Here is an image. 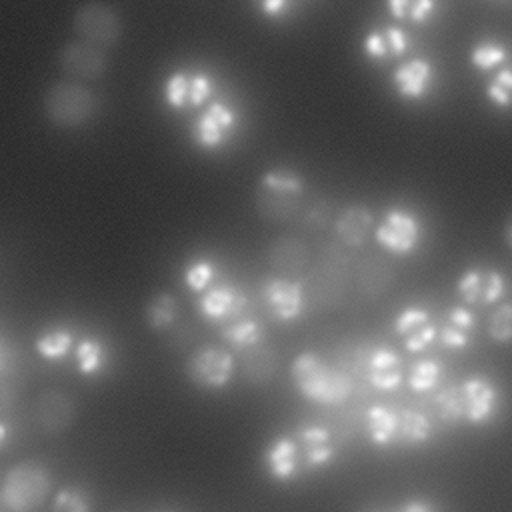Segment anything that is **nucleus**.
<instances>
[{"label":"nucleus","instance_id":"39","mask_svg":"<svg viewBox=\"0 0 512 512\" xmlns=\"http://www.w3.org/2000/svg\"><path fill=\"white\" fill-rule=\"evenodd\" d=\"M212 278H214V266L208 260H198V262L190 264L184 272V280H186L188 288L194 292H202L210 284Z\"/></svg>","mask_w":512,"mask_h":512},{"label":"nucleus","instance_id":"25","mask_svg":"<svg viewBox=\"0 0 512 512\" xmlns=\"http://www.w3.org/2000/svg\"><path fill=\"white\" fill-rule=\"evenodd\" d=\"M476 318L466 306H454L448 312L446 324L440 328V342L448 348H464L474 330Z\"/></svg>","mask_w":512,"mask_h":512},{"label":"nucleus","instance_id":"45","mask_svg":"<svg viewBox=\"0 0 512 512\" xmlns=\"http://www.w3.org/2000/svg\"><path fill=\"white\" fill-rule=\"evenodd\" d=\"M286 8H290V4L284 2V0H266V2H262V10L268 16H280V12L286 10Z\"/></svg>","mask_w":512,"mask_h":512},{"label":"nucleus","instance_id":"32","mask_svg":"<svg viewBox=\"0 0 512 512\" xmlns=\"http://www.w3.org/2000/svg\"><path fill=\"white\" fill-rule=\"evenodd\" d=\"M440 380V364L436 360H418L412 364L408 384L414 392H428Z\"/></svg>","mask_w":512,"mask_h":512},{"label":"nucleus","instance_id":"20","mask_svg":"<svg viewBox=\"0 0 512 512\" xmlns=\"http://www.w3.org/2000/svg\"><path fill=\"white\" fill-rule=\"evenodd\" d=\"M368 382L378 390H394L402 382V360L390 348H380L368 358Z\"/></svg>","mask_w":512,"mask_h":512},{"label":"nucleus","instance_id":"7","mask_svg":"<svg viewBox=\"0 0 512 512\" xmlns=\"http://www.w3.org/2000/svg\"><path fill=\"white\" fill-rule=\"evenodd\" d=\"M456 290H458V296L462 298V302L486 306V304L498 302L504 296L506 280L494 268L476 266V268L466 270L458 278Z\"/></svg>","mask_w":512,"mask_h":512},{"label":"nucleus","instance_id":"41","mask_svg":"<svg viewBox=\"0 0 512 512\" xmlns=\"http://www.w3.org/2000/svg\"><path fill=\"white\" fill-rule=\"evenodd\" d=\"M384 36H386V42H388V50L394 54V56H402L408 48V38L404 34L402 28L398 26H388L384 30Z\"/></svg>","mask_w":512,"mask_h":512},{"label":"nucleus","instance_id":"19","mask_svg":"<svg viewBox=\"0 0 512 512\" xmlns=\"http://www.w3.org/2000/svg\"><path fill=\"white\" fill-rule=\"evenodd\" d=\"M242 374L250 384H266L272 380L278 368V354L272 346L260 342L252 348L242 350Z\"/></svg>","mask_w":512,"mask_h":512},{"label":"nucleus","instance_id":"37","mask_svg":"<svg viewBox=\"0 0 512 512\" xmlns=\"http://www.w3.org/2000/svg\"><path fill=\"white\" fill-rule=\"evenodd\" d=\"M52 512H90V500L82 490L62 488L52 500Z\"/></svg>","mask_w":512,"mask_h":512},{"label":"nucleus","instance_id":"5","mask_svg":"<svg viewBox=\"0 0 512 512\" xmlns=\"http://www.w3.org/2000/svg\"><path fill=\"white\" fill-rule=\"evenodd\" d=\"M74 32L80 36V40L98 46V48H110L118 42L122 34V24L114 8L100 4V2H88L82 4L72 18Z\"/></svg>","mask_w":512,"mask_h":512},{"label":"nucleus","instance_id":"40","mask_svg":"<svg viewBox=\"0 0 512 512\" xmlns=\"http://www.w3.org/2000/svg\"><path fill=\"white\" fill-rule=\"evenodd\" d=\"M212 92V80L204 72H194L190 76V90H188V100L192 106H200L208 100Z\"/></svg>","mask_w":512,"mask_h":512},{"label":"nucleus","instance_id":"26","mask_svg":"<svg viewBox=\"0 0 512 512\" xmlns=\"http://www.w3.org/2000/svg\"><path fill=\"white\" fill-rule=\"evenodd\" d=\"M244 302L246 298L236 290H232L230 286H216L200 298V312L206 318L220 320L234 314Z\"/></svg>","mask_w":512,"mask_h":512},{"label":"nucleus","instance_id":"28","mask_svg":"<svg viewBox=\"0 0 512 512\" xmlns=\"http://www.w3.org/2000/svg\"><path fill=\"white\" fill-rule=\"evenodd\" d=\"M430 432H432V426L424 414L410 408L398 410V442L420 444L428 440Z\"/></svg>","mask_w":512,"mask_h":512},{"label":"nucleus","instance_id":"42","mask_svg":"<svg viewBox=\"0 0 512 512\" xmlns=\"http://www.w3.org/2000/svg\"><path fill=\"white\" fill-rule=\"evenodd\" d=\"M364 52L372 58H382L388 54V42L384 32H370L364 38Z\"/></svg>","mask_w":512,"mask_h":512},{"label":"nucleus","instance_id":"12","mask_svg":"<svg viewBox=\"0 0 512 512\" xmlns=\"http://www.w3.org/2000/svg\"><path fill=\"white\" fill-rule=\"evenodd\" d=\"M270 266L280 274V278H296L302 274L310 262L308 246L294 236H278L270 242L268 250Z\"/></svg>","mask_w":512,"mask_h":512},{"label":"nucleus","instance_id":"35","mask_svg":"<svg viewBox=\"0 0 512 512\" xmlns=\"http://www.w3.org/2000/svg\"><path fill=\"white\" fill-rule=\"evenodd\" d=\"M488 334L498 344L512 342V302L500 304L492 312L490 324H488Z\"/></svg>","mask_w":512,"mask_h":512},{"label":"nucleus","instance_id":"46","mask_svg":"<svg viewBox=\"0 0 512 512\" xmlns=\"http://www.w3.org/2000/svg\"><path fill=\"white\" fill-rule=\"evenodd\" d=\"M408 2H410V0H390V2H388V8H390L392 16L404 20V18L408 16Z\"/></svg>","mask_w":512,"mask_h":512},{"label":"nucleus","instance_id":"23","mask_svg":"<svg viewBox=\"0 0 512 512\" xmlns=\"http://www.w3.org/2000/svg\"><path fill=\"white\" fill-rule=\"evenodd\" d=\"M372 228V214L364 206H346L336 218V234L350 246H362Z\"/></svg>","mask_w":512,"mask_h":512},{"label":"nucleus","instance_id":"3","mask_svg":"<svg viewBox=\"0 0 512 512\" xmlns=\"http://www.w3.org/2000/svg\"><path fill=\"white\" fill-rule=\"evenodd\" d=\"M292 380L302 396L320 404H338L348 398L352 382L342 372H332L312 352H302L294 358L290 368Z\"/></svg>","mask_w":512,"mask_h":512},{"label":"nucleus","instance_id":"9","mask_svg":"<svg viewBox=\"0 0 512 512\" xmlns=\"http://www.w3.org/2000/svg\"><path fill=\"white\" fill-rule=\"evenodd\" d=\"M420 238L418 220L404 210H388L376 228V240L390 252L408 254L414 250Z\"/></svg>","mask_w":512,"mask_h":512},{"label":"nucleus","instance_id":"22","mask_svg":"<svg viewBox=\"0 0 512 512\" xmlns=\"http://www.w3.org/2000/svg\"><path fill=\"white\" fill-rule=\"evenodd\" d=\"M298 440L302 446V454L308 466H324L334 458V446L330 440V432L324 426L308 424L298 428Z\"/></svg>","mask_w":512,"mask_h":512},{"label":"nucleus","instance_id":"8","mask_svg":"<svg viewBox=\"0 0 512 512\" xmlns=\"http://www.w3.org/2000/svg\"><path fill=\"white\" fill-rule=\"evenodd\" d=\"M58 64L74 80H92L106 70L108 60L102 48L78 38L60 48Z\"/></svg>","mask_w":512,"mask_h":512},{"label":"nucleus","instance_id":"18","mask_svg":"<svg viewBox=\"0 0 512 512\" xmlns=\"http://www.w3.org/2000/svg\"><path fill=\"white\" fill-rule=\"evenodd\" d=\"M432 64L426 58H412L392 72V82L400 96L422 98L432 82Z\"/></svg>","mask_w":512,"mask_h":512},{"label":"nucleus","instance_id":"34","mask_svg":"<svg viewBox=\"0 0 512 512\" xmlns=\"http://www.w3.org/2000/svg\"><path fill=\"white\" fill-rule=\"evenodd\" d=\"M104 360V348L98 340L92 338H84L78 346H76V362H78V370L80 374H94L100 370Z\"/></svg>","mask_w":512,"mask_h":512},{"label":"nucleus","instance_id":"33","mask_svg":"<svg viewBox=\"0 0 512 512\" xmlns=\"http://www.w3.org/2000/svg\"><path fill=\"white\" fill-rule=\"evenodd\" d=\"M260 186L266 188H274V190H282V192H290V194H298L304 188L302 178L290 170V168H274V170H266L260 176Z\"/></svg>","mask_w":512,"mask_h":512},{"label":"nucleus","instance_id":"11","mask_svg":"<svg viewBox=\"0 0 512 512\" xmlns=\"http://www.w3.org/2000/svg\"><path fill=\"white\" fill-rule=\"evenodd\" d=\"M74 420V404L60 390H44L34 402V422L46 436H58L70 428Z\"/></svg>","mask_w":512,"mask_h":512},{"label":"nucleus","instance_id":"43","mask_svg":"<svg viewBox=\"0 0 512 512\" xmlns=\"http://www.w3.org/2000/svg\"><path fill=\"white\" fill-rule=\"evenodd\" d=\"M436 8V4L432 0H416V2H408V16L412 22H424L428 20L430 12Z\"/></svg>","mask_w":512,"mask_h":512},{"label":"nucleus","instance_id":"16","mask_svg":"<svg viewBox=\"0 0 512 512\" xmlns=\"http://www.w3.org/2000/svg\"><path fill=\"white\" fill-rule=\"evenodd\" d=\"M392 282H394L392 266L380 256H366L356 266L358 292L368 300H376L382 294H386Z\"/></svg>","mask_w":512,"mask_h":512},{"label":"nucleus","instance_id":"21","mask_svg":"<svg viewBox=\"0 0 512 512\" xmlns=\"http://www.w3.org/2000/svg\"><path fill=\"white\" fill-rule=\"evenodd\" d=\"M264 462L274 480L278 482L292 480L298 470V444L288 436L276 438L268 446L264 454Z\"/></svg>","mask_w":512,"mask_h":512},{"label":"nucleus","instance_id":"38","mask_svg":"<svg viewBox=\"0 0 512 512\" xmlns=\"http://www.w3.org/2000/svg\"><path fill=\"white\" fill-rule=\"evenodd\" d=\"M188 90H190V76H186L184 72L170 74L164 84V96L168 106L182 108L184 102L188 100Z\"/></svg>","mask_w":512,"mask_h":512},{"label":"nucleus","instance_id":"14","mask_svg":"<svg viewBox=\"0 0 512 512\" xmlns=\"http://www.w3.org/2000/svg\"><path fill=\"white\" fill-rule=\"evenodd\" d=\"M262 294L280 320H294L302 312V286L288 278H270L264 282Z\"/></svg>","mask_w":512,"mask_h":512},{"label":"nucleus","instance_id":"29","mask_svg":"<svg viewBox=\"0 0 512 512\" xmlns=\"http://www.w3.org/2000/svg\"><path fill=\"white\" fill-rule=\"evenodd\" d=\"M70 344H72V332L68 328L46 330L34 342L36 352L46 360H58L66 356V352L70 350Z\"/></svg>","mask_w":512,"mask_h":512},{"label":"nucleus","instance_id":"6","mask_svg":"<svg viewBox=\"0 0 512 512\" xmlns=\"http://www.w3.org/2000/svg\"><path fill=\"white\" fill-rule=\"evenodd\" d=\"M234 360L230 352L218 346L198 348L186 362V376L200 388L216 390L230 382Z\"/></svg>","mask_w":512,"mask_h":512},{"label":"nucleus","instance_id":"10","mask_svg":"<svg viewBox=\"0 0 512 512\" xmlns=\"http://www.w3.org/2000/svg\"><path fill=\"white\" fill-rule=\"evenodd\" d=\"M346 264L340 250L328 248L312 272V292L318 304L338 306L346 282Z\"/></svg>","mask_w":512,"mask_h":512},{"label":"nucleus","instance_id":"27","mask_svg":"<svg viewBox=\"0 0 512 512\" xmlns=\"http://www.w3.org/2000/svg\"><path fill=\"white\" fill-rule=\"evenodd\" d=\"M176 318H178V302L168 292L154 294L144 308V320L152 330H164L172 326Z\"/></svg>","mask_w":512,"mask_h":512},{"label":"nucleus","instance_id":"13","mask_svg":"<svg viewBox=\"0 0 512 512\" xmlns=\"http://www.w3.org/2000/svg\"><path fill=\"white\" fill-rule=\"evenodd\" d=\"M234 126V110L224 102H210V106L198 116L194 124V138L204 148H216L222 144L226 132Z\"/></svg>","mask_w":512,"mask_h":512},{"label":"nucleus","instance_id":"4","mask_svg":"<svg viewBox=\"0 0 512 512\" xmlns=\"http://www.w3.org/2000/svg\"><path fill=\"white\" fill-rule=\"evenodd\" d=\"M44 112L58 128H76L94 112L92 92L74 80H60L44 94Z\"/></svg>","mask_w":512,"mask_h":512},{"label":"nucleus","instance_id":"47","mask_svg":"<svg viewBox=\"0 0 512 512\" xmlns=\"http://www.w3.org/2000/svg\"><path fill=\"white\" fill-rule=\"evenodd\" d=\"M504 240H506L508 248H512V214H510V218L506 220V226H504Z\"/></svg>","mask_w":512,"mask_h":512},{"label":"nucleus","instance_id":"36","mask_svg":"<svg viewBox=\"0 0 512 512\" xmlns=\"http://www.w3.org/2000/svg\"><path fill=\"white\" fill-rule=\"evenodd\" d=\"M486 96L498 108L512 106V68L498 70L494 80L486 86Z\"/></svg>","mask_w":512,"mask_h":512},{"label":"nucleus","instance_id":"15","mask_svg":"<svg viewBox=\"0 0 512 512\" xmlns=\"http://www.w3.org/2000/svg\"><path fill=\"white\" fill-rule=\"evenodd\" d=\"M394 330L404 336V348L410 352H422L434 338L436 326L430 324V316L424 308H406L396 316Z\"/></svg>","mask_w":512,"mask_h":512},{"label":"nucleus","instance_id":"44","mask_svg":"<svg viewBox=\"0 0 512 512\" xmlns=\"http://www.w3.org/2000/svg\"><path fill=\"white\" fill-rule=\"evenodd\" d=\"M396 512H434V508L426 500H408Z\"/></svg>","mask_w":512,"mask_h":512},{"label":"nucleus","instance_id":"17","mask_svg":"<svg viewBox=\"0 0 512 512\" xmlns=\"http://www.w3.org/2000/svg\"><path fill=\"white\" fill-rule=\"evenodd\" d=\"M256 210L262 220L270 224L292 222L298 212V194L266 188L258 184L256 192Z\"/></svg>","mask_w":512,"mask_h":512},{"label":"nucleus","instance_id":"30","mask_svg":"<svg viewBox=\"0 0 512 512\" xmlns=\"http://www.w3.org/2000/svg\"><path fill=\"white\" fill-rule=\"evenodd\" d=\"M222 336L228 344H232L242 352L262 342V326L256 320H240V322L228 324L222 330Z\"/></svg>","mask_w":512,"mask_h":512},{"label":"nucleus","instance_id":"24","mask_svg":"<svg viewBox=\"0 0 512 512\" xmlns=\"http://www.w3.org/2000/svg\"><path fill=\"white\" fill-rule=\"evenodd\" d=\"M366 430L370 440L378 446L398 442V412L382 404L370 406L366 410Z\"/></svg>","mask_w":512,"mask_h":512},{"label":"nucleus","instance_id":"2","mask_svg":"<svg viewBox=\"0 0 512 512\" xmlns=\"http://www.w3.org/2000/svg\"><path fill=\"white\" fill-rule=\"evenodd\" d=\"M50 474L34 460L14 464L2 478L0 512H32L50 494Z\"/></svg>","mask_w":512,"mask_h":512},{"label":"nucleus","instance_id":"31","mask_svg":"<svg viewBox=\"0 0 512 512\" xmlns=\"http://www.w3.org/2000/svg\"><path fill=\"white\" fill-rule=\"evenodd\" d=\"M506 60H508L506 46L492 42V40L478 42L470 52V62L480 72H490V70L502 66Z\"/></svg>","mask_w":512,"mask_h":512},{"label":"nucleus","instance_id":"1","mask_svg":"<svg viewBox=\"0 0 512 512\" xmlns=\"http://www.w3.org/2000/svg\"><path fill=\"white\" fill-rule=\"evenodd\" d=\"M496 402L498 392L484 376H470L436 394V410L444 422L482 424L494 414Z\"/></svg>","mask_w":512,"mask_h":512}]
</instances>
